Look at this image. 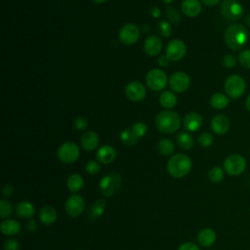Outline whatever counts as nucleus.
<instances>
[{
    "instance_id": "obj_33",
    "label": "nucleus",
    "mask_w": 250,
    "mask_h": 250,
    "mask_svg": "<svg viewBox=\"0 0 250 250\" xmlns=\"http://www.w3.org/2000/svg\"><path fill=\"white\" fill-rule=\"evenodd\" d=\"M166 16H167V19L170 21V22L173 24H179L181 22V15L174 7H171V6L167 7Z\"/></svg>"
},
{
    "instance_id": "obj_44",
    "label": "nucleus",
    "mask_w": 250,
    "mask_h": 250,
    "mask_svg": "<svg viewBox=\"0 0 250 250\" xmlns=\"http://www.w3.org/2000/svg\"><path fill=\"white\" fill-rule=\"evenodd\" d=\"M14 191H15V188H14V187L12 186V185H10V184H7V185H5L3 188H2V193H3V195L4 196H11L13 193H14Z\"/></svg>"
},
{
    "instance_id": "obj_13",
    "label": "nucleus",
    "mask_w": 250,
    "mask_h": 250,
    "mask_svg": "<svg viewBox=\"0 0 250 250\" xmlns=\"http://www.w3.org/2000/svg\"><path fill=\"white\" fill-rule=\"evenodd\" d=\"M187 52V47L184 41L180 39L171 40L166 47V55L172 62L180 61L184 58Z\"/></svg>"
},
{
    "instance_id": "obj_30",
    "label": "nucleus",
    "mask_w": 250,
    "mask_h": 250,
    "mask_svg": "<svg viewBox=\"0 0 250 250\" xmlns=\"http://www.w3.org/2000/svg\"><path fill=\"white\" fill-rule=\"evenodd\" d=\"M157 149L161 155L169 156L172 155L175 150V146L169 139H162L157 145Z\"/></svg>"
},
{
    "instance_id": "obj_26",
    "label": "nucleus",
    "mask_w": 250,
    "mask_h": 250,
    "mask_svg": "<svg viewBox=\"0 0 250 250\" xmlns=\"http://www.w3.org/2000/svg\"><path fill=\"white\" fill-rule=\"evenodd\" d=\"M177 144L182 149L188 150V149L192 148V146L194 145V140L188 132L182 131L177 136Z\"/></svg>"
},
{
    "instance_id": "obj_22",
    "label": "nucleus",
    "mask_w": 250,
    "mask_h": 250,
    "mask_svg": "<svg viewBox=\"0 0 250 250\" xmlns=\"http://www.w3.org/2000/svg\"><path fill=\"white\" fill-rule=\"evenodd\" d=\"M197 240L200 245L204 247H209L214 244L216 240V233L213 229L209 228L202 229L197 234Z\"/></svg>"
},
{
    "instance_id": "obj_20",
    "label": "nucleus",
    "mask_w": 250,
    "mask_h": 250,
    "mask_svg": "<svg viewBox=\"0 0 250 250\" xmlns=\"http://www.w3.org/2000/svg\"><path fill=\"white\" fill-rule=\"evenodd\" d=\"M99 143H100L99 136L94 131H88L84 133L83 136L81 137V146L87 151H91L97 148V146H99Z\"/></svg>"
},
{
    "instance_id": "obj_1",
    "label": "nucleus",
    "mask_w": 250,
    "mask_h": 250,
    "mask_svg": "<svg viewBox=\"0 0 250 250\" xmlns=\"http://www.w3.org/2000/svg\"><path fill=\"white\" fill-rule=\"evenodd\" d=\"M226 45L232 51L242 49L248 41V30L241 23L230 24L225 31Z\"/></svg>"
},
{
    "instance_id": "obj_35",
    "label": "nucleus",
    "mask_w": 250,
    "mask_h": 250,
    "mask_svg": "<svg viewBox=\"0 0 250 250\" xmlns=\"http://www.w3.org/2000/svg\"><path fill=\"white\" fill-rule=\"evenodd\" d=\"M132 130H133L134 134L137 136V138L139 139V138H143L146 134L147 126L144 122H136L132 126Z\"/></svg>"
},
{
    "instance_id": "obj_4",
    "label": "nucleus",
    "mask_w": 250,
    "mask_h": 250,
    "mask_svg": "<svg viewBox=\"0 0 250 250\" xmlns=\"http://www.w3.org/2000/svg\"><path fill=\"white\" fill-rule=\"evenodd\" d=\"M122 178L116 172H109L104 175L99 183L100 191L106 197L113 196L121 188Z\"/></svg>"
},
{
    "instance_id": "obj_2",
    "label": "nucleus",
    "mask_w": 250,
    "mask_h": 250,
    "mask_svg": "<svg viewBox=\"0 0 250 250\" xmlns=\"http://www.w3.org/2000/svg\"><path fill=\"white\" fill-rule=\"evenodd\" d=\"M155 125L160 132L164 134H172L180 128L181 117L176 111L164 110L156 115Z\"/></svg>"
},
{
    "instance_id": "obj_14",
    "label": "nucleus",
    "mask_w": 250,
    "mask_h": 250,
    "mask_svg": "<svg viewBox=\"0 0 250 250\" xmlns=\"http://www.w3.org/2000/svg\"><path fill=\"white\" fill-rule=\"evenodd\" d=\"M146 94V87L139 81H131L125 87V95L132 102H141Z\"/></svg>"
},
{
    "instance_id": "obj_7",
    "label": "nucleus",
    "mask_w": 250,
    "mask_h": 250,
    "mask_svg": "<svg viewBox=\"0 0 250 250\" xmlns=\"http://www.w3.org/2000/svg\"><path fill=\"white\" fill-rule=\"evenodd\" d=\"M220 12L224 18L229 21H237L242 17L243 8L237 0H223Z\"/></svg>"
},
{
    "instance_id": "obj_51",
    "label": "nucleus",
    "mask_w": 250,
    "mask_h": 250,
    "mask_svg": "<svg viewBox=\"0 0 250 250\" xmlns=\"http://www.w3.org/2000/svg\"><path fill=\"white\" fill-rule=\"evenodd\" d=\"M166 4H169V3H171V2H173V1H175V0H163Z\"/></svg>"
},
{
    "instance_id": "obj_38",
    "label": "nucleus",
    "mask_w": 250,
    "mask_h": 250,
    "mask_svg": "<svg viewBox=\"0 0 250 250\" xmlns=\"http://www.w3.org/2000/svg\"><path fill=\"white\" fill-rule=\"evenodd\" d=\"M85 169L90 175H97L101 170V165L98 161L89 160L85 165Z\"/></svg>"
},
{
    "instance_id": "obj_34",
    "label": "nucleus",
    "mask_w": 250,
    "mask_h": 250,
    "mask_svg": "<svg viewBox=\"0 0 250 250\" xmlns=\"http://www.w3.org/2000/svg\"><path fill=\"white\" fill-rule=\"evenodd\" d=\"M12 210H13V207H12L11 202L4 198L1 199V201H0V217L2 219L7 218L8 216L11 215Z\"/></svg>"
},
{
    "instance_id": "obj_10",
    "label": "nucleus",
    "mask_w": 250,
    "mask_h": 250,
    "mask_svg": "<svg viewBox=\"0 0 250 250\" xmlns=\"http://www.w3.org/2000/svg\"><path fill=\"white\" fill-rule=\"evenodd\" d=\"M140 38V29L135 23L124 24L119 31V39L121 43L127 46L134 45Z\"/></svg>"
},
{
    "instance_id": "obj_29",
    "label": "nucleus",
    "mask_w": 250,
    "mask_h": 250,
    "mask_svg": "<svg viewBox=\"0 0 250 250\" xmlns=\"http://www.w3.org/2000/svg\"><path fill=\"white\" fill-rule=\"evenodd\" d=\"M66 186H67V188L72 191V192H76V191H79L83 186H84V180L83 178L78 175V174H72L70 175L68 178H67V181H66Z\"/></svg>"
},
{
    "instance_id": "obj_16",
    "label": "nucleus",
    "mask_w": 250,
    "mask_h": 250,
    "mask_svg": "<svg viewBox=\"0 0 250 250\" xmlns=\"http://www.w3.org/2000/svg\"><path fill=\"white\" fill-rule=\"evenodd\" d=\"M183 123H184V127L187 131L195 132L202 126L203 118L197 112H189L185 116Z\"/></svg>"
},
{
    "instance_id": "obj_46",
    "label": "nucleus",
    "mask_w": 250,
    "mask_h": 250,
    "mask_svg": "<svg viewBox=\"0 0 250 250\" xmlns=\"http://www.w3.org/2000/svg\"><path fill=\"white\" fill-rule=\"evenodd\" d=\"M26 229L29 232H35L37 230V224L34 220H29V222L26 225Z\"/></svg>"
},
{
    "instance_id": "obj_42",
    "label": "nucleus",
    "mask_w": 250,
    "mask_h": 250,
    "mask_svg": "<svg viewBox=\"0 0 250 250\" xmlns=\"http://www.w3.org/2000/svg\"><path fill=\"white\" fill-rule=\"evenodd\" d=\"M236 63V60L235 57L232 55H227L223 58V64L227 67V68H231L235 65Z\"/></svg>"
},
{
    "instance_id": "obj_28",
    "label": "nucleus",
    "mask_w": 250,
    "mask_h": 250,
    "mask_svg": "<svg viewBox=\"0 0 250 250\" xmlns=\"http://www.w3.org/2000/svg\"><path fill=\"white\" fill-rule=\"evenodd\" d=\"M210 104L216 109H223L229 105V99L222 93H216L211 97Z\"/></svg>"
},
{
    "instance_id": "obj_12",
    "label": "nucleus",
    "mask_w": 250,
    "mask_h": 250,
    "mask_svg": "<svg viewBox=\"0 0 250 250\" xmlns=\"http://www.w3.org/2000/svg\"><path fill=\"white\" fill-rule=\"evenodd\" d=\"M85 208V201L82 196L78 194L70 195L65 201V211L70 217L80 216Z\"/></svg>"
},
{
    "instance_id": "obj_48",
    "label": "nucleus",
    "mask_w": 250,
    "mask_h": 250,
    "mask_svg": "<svg viewBox=\"0 0 250 250\" xmlns=\"http://www.w3.org/2000/svg\"><path fill=\"white\" fill-rule=\"evenodd\" d=\"M246 107H247V109L250 111V95L248 96V98H247V100H246Z\"/></svg>"
},
{
    "instance_id": "obj_43",
    "label": "nucleus",
    "mask_w": 250,
    "mask_h": 250,
    "mask_svg": "<svg viewBox=\"0 0 250 250\" xmlns=\"http://www.w3.org/2000/svg\"><path fill=\"white\" fill-rule=\"evenodd\" d=\"M178 250H199V247L193 242H185L180 245Z\"/></svg>"
},
{
    "instance_id": "obj_40",
    "label": "nucleus",
    "mask_w": 250,
    "mask_h": 250,
    "mask_svg": "<svg viewBox=\"0 0 250 250\" xmlns=\"http://www.w3.org/2000/svg\"><path fill=\"white\" fill-rule=\"evenodd\" d=\"M20 243L16 239H8L3 244V250H20Z\"/></svg>"
},
{
    "instance_id": "obj_9",
    "label": "nucleus",
    "mask_w": 250,
    "mask_h": 250,
    "mask_svg": "<svg viewBox=\"0 0 250 250\" xmlns=\"http://www.w3.org/2000/svg\"><path fill=\"white\" fill-rule=\"evenodd\" d=\"M246 167V161L244 157L240 154L234 153L229 155L224 162L225 171L231 176L240 175Z\"/></svg>"
},
{
    "instance_id": "obj_41",
    "label": "nucleus",
    "mask_w": 250,
    "mask_h": 250,
    "mask_svg": "<svg viewBox=\"0 0 250 250\" xmlns=\"http://www.w3.org/2000/svg\"><path fill=\"white\" fill-rule=\"evenodd\" d=\"M88 126V121L84 116H77L74 119V127L77 130H84Z\"/></svg>"
},
{
    "instance_id": "obj_32",
    "label": "nucleus",
    "mask_w": 250,
    "mask_h": 250,
    "mask_svg": "<svg viewBox=\"0 0 250 250\" xmlns=\"http://www.w3.org/2000/svg\"><path fill=\"white\" fill-rule=\"evenodd\" d=\"M208 178H209V180L212 183H215V184L220 183L224 179V171H223V169L221 167H219V166L213 167L209 171Z\"/></svg>"
},
{
    "instance_id": "obj_45",
    "label": "nucleus",
    "mask_w": 250,
    "mask_h": 250,
    "mask_svg": "<svg viewBox=\"0 0 250 250\" xmlns=\"http://www.w3.org/2000/svg\"><path fill=\"white\" fill-rule=\"evenodd\" d=\"M170 62L171 60L167 57V55H162L159 57V59L157 60V63L160 65V66H168L170 64Z\"/></svg>"
},
{
    "instance_id": "obj_17",
    "label": "nucleus",
    "mask_w": 250,
    "mask_h": 250,
    "mask_svg": "<svg viewBox=\"0 0 250 250\" xmlns=\"http://www.w3.org/2000/svg\"><path fill=\"white\" fill-rule=\"evenodd\" d=\"M229 120L226 115L223 114H217L212 118L211 121V128L213 132H215L218 135H223L227 133L229 129Z\"/></svg>"
},
{
    "instance_id": "obj_49",
    "label": "nucleus",
    "mask_w": 250,
    "mask_h": 250,
    "mask_svg": "<svg viewBox=\"0 0 250 250\" xmlns=\"http://www.w3.org/2000/svg\"><path fill=\"white\" fill-rule=\"evenodd\" d=\"M245 21H246L247 25L250 27V14H248V15L245 17Z\"/></svg>"
},
{
    "instance_id": "obj_18",
    "label": "nucleus",
    "mask_w": 250,
    "mask_h": 250,
    "mask_svg": "<svg viewBox=\"0 0 250 250\" xmlns=\"http://www.w3.org/2000/svg\"><path fill=\"white\" fill-rule=\"evenodd\" d=\"M96 156L100 162L104 164H109L115 160L116 150L113 146L109 145H104L98 149Z\"/></svg>"
},
{
    "instance_id": "obj_3",
    "label": "nucleus",
    "mask_w": 250,
    "mask_h": 250,
    "mask_svg": "<svg viewBox=\"0 0 250 250\" xmlns=\"http://www.w3.org/2000/svg\"><path fill=\"white\" fill-rule=\"evenodd\" d=\"M191 165V160L188 155L178 153L168 160L167 171L174 178H183L189 173Z\"/></svg>"
},
{
    "instance_id": "obj_23",
    "label": "nucleus",
    "mask_w": 250,
    "mask_h": 250,
    "mask_svg": "<svg viewBox=\"0 0 250 250\" xmlns=\"http://www.w3.org/2000/svg\"><path fill=\"white\" fill-rule=\"evenodd\" d=\"M39 219L44 225H52L57 220V211L54 207L46 205L41 208L39 212Z\"/></svg>"
},
{
    "instance_id": "obj_8",
    "label": "nucleus",
    "mask_w": 250,
    "mask_h": 250,
    "mask_svg": "<svg viewBox=\"0 0 250 250\" xmlns=\"http://www.w3.org/2000/svg\"><path fill=\"white\" fill-rule=\"evenodd\" d=\"M80 155L78 146L73 142L63 143L58 149V158L65 164L75 162Z\"/></svg>"
},
{
    "instance_id": "obj_6",
    "label": "nucleus",
    "mask_w": 250,
    "mask_h": 250,
    "mask_svg": "<svg viewBox=\"0 0 250 250\" xmlns=\"http://www.w3.org/2000/svg\"><path fill=\"white\" fill-rule=\"evenodd\" d=\"M167 82V75L160 68H152L146 73V83L152 91L163 90L166 87Z\"/></svg>"
},
{
    "instance_id": "obj_5",
    "label": "nucleus",
    "mask_w": 250,
    "mask_h": 250,
    "mask_svg": "<svg viewBox=\"0 0 250 250\" xmlns=\"http://www.w3.org/2000/svg\"><path fill=\"white\" fill-rule=\"evenodd\" d=\"M246 84L244 79L236 74L230 75L225 82V91L229 98L237 99L245 92Z\"/></svg>"
},
{
    "instance_id": "obj_39",
    "label": "nucleus",
    "mask_w": 250,
    "mask_h": 250,
    "mask_svg": "<svg viewBox=\"0 0 250 250\" xmlns=\"http://www.w3.org/2000/svg\"><path fill=\"white\" fill-rule=\"evenodd\" d=\"M158 28H159V32L161 35L165 36V37H169L171 32H172V28H171V24L166 21H161L158 24Z\"/></svg>"
},
{
    "instance_id": "obj_15",
    "label": "nucleus",
    "mask_w": 250,
    "mask_h": 250,
    "mask_svg": "<svg viewBox=\"0 0 250 250\" xmlns=\"http://www.w3.org/2000/svg\"><path fill=\"white\" fill-rule=\"evenodd\" d=\"M162 50V41L156 35H149L144 43V51L146 55L154 57L159 55Z\"/></svg>"
},
{
    "instance_id": "obj_21",
    "label": "nucleus",
    "mask_w": 250,
    "mask_h": 250,
    "mask_svg": "<svg viewBox=\"0 0 250 250\" xmlns=\"http://www.w3.org/2000/svg\"><path fill=\"white\" fill-rule=\"evenodd\" d=\"M105 208V200L104 199H98L95 202H93L91 204V206L88 209L87 212V217L89 220L94 221L97 220L98 218H100L104 211Z\"/></svg>"
},
{
    "instance_id": "obj_50",
    "label": "nucleus",
    "mask_w": 250,
    "mask_h": 250,
    "mask_svg": "<svg viewBox=\"0 0 250 250\" xmlns=\"http://www.w3.org/2000/svg\"><path fill=\"white\" fill-rule=\"evenodd\" d=\"M94 3H96V4H103V3H104L106 0H92Z\"/></svg>"
},
{
    "instance_id": "obj_19",
    "label": "nucleus",
    "mask_w": 250,
    "mask_h": 250,
    "mask_svg": "<svg viewBox=\"0 0 250 250\" xmlns=\"http://www.w3.org/2000/svg\"><path fill=\"white\" fill-rule=\"evenodd\" d=\"M181 11L185 16L193 18L200 14L201 4L198 0H184L181 5Z\"/></svg>"
},
{
    "instance_id": "obj_25",
    "label": "nucleus",
    "mask_w": 250,
    "mask_h": 250,
    "mask_svg": "<svg viewBox=\"0 0 250 250\" xmlns=\"http://www.w3.org/2000/svg\"><path fill=\"white\" fill-rule=\"evenodd\" d=\"M35 208L29 201H21L16 207V213L21 218H31L34 215Z\"/></svg>"
},
{
    "instance_id": "obj_47",
    "label": "nucleus",
    "mask_w": 250,
    "mask_h": 250,
    "mask_svg": "<svg viewBox=\"0 0 250 250\" xmlns=\"http://www.w3.org/2000/svg\"><path fill=\"white\" fill-rule=\"evenodd\" d=\"M203 4H205L206 6H209V7H212V6H215L219 3L220 0H200Z\"/></svg>"
},
{
    "instance_id": "obj_27",
    "label": "nucleus",
    "mask_w": 250,
    "mask_h": 250,
    "mask_svg": "<svg viewBox=\"0 0 250 250\" xmlns=\"http://www.w3.org/2000/svg\"><path fill=\"white\" fill-rule=\"evenodd\" d=\"M159 104L165 108H173L177 104V97L172 91H163L159 97Z\"/></svg>"
},
{
    "instance_id": "obj_36",
    "label": "nucleus",
    "mask_w": 250,
    "mask_h": 250,
    "mask_svg": "<svg viewBox=\"0 0 250 250\" xmlns=\"http://www.w3.org/2000/svg\"><path fill=\"white\" fill-rule=\"evenodd\" d=\"M198 144L203 146V147H207L210 146L213 144L214 141V137L212 134L208 133V132H204L202 134H200V136L198 137Z\"/></svg>"
},
{
    "instance_id": "obj_31",
    "label": "nucleus",
    "mask_w": 250,
    "mask_h": 250,
    "mask_svg": "<svg viewBox=\"0 0 250 250\" xmlns=\"http://www.w3.org/2000/svg\"><path fill=\"white\" fill-rule=\"evenodd\" d=\"M120 139L127 146H134L138 142V138L134 134L132 128H127V129L123 130L120 134Z\"/></svg>"
},
{
    "instance_id": "obj_37",
    "label": "nucleus",
    "mask_w": 250,
    "mask_h": 250,
    "mask_svg": "<svg viewBox=\"0 0 250 250\" xmlns=\"http://www.w3.org/2000/svg\"><path fill=\"white\" fill-rule=\"evenodd\" d=\"M238 61L243 67L250 69V50L246 49L241 51L238 56Z\"/></svg>"
},
{
    "instance_id": "obj_11",
    "label": "nucleus",
    "mask_w": 250,
    "mask_h": 250,
    "mask_svg": "<svg viewBox=\"0 0 250 250\" xmlns=\"http://www.w3.org/2000/svg\"><path fill=\"white\" fill-rule=\"evenodd\" d=\"M169 85L173 92L183 93L188 89L190 85V77L184 71L174 72L169 79Z\"/></svg>"
},
{
    "instance_id": "obj_24",
    "label": "nucleus",
    "mask_w": 250,
    "mask_h": 250,
    "mask_svg": "<svg viewBox=\"0 0 250 250\" xmlns=\"http://www.w3.org/2000/svg\"><path fill=\"white\" fill-rule=\"evenodd\" d=\"M0 229H1V232L5 235H15L20 232L21 224L14 219L4 220L1 223Z\"/></svg>"
}]
</instances>
